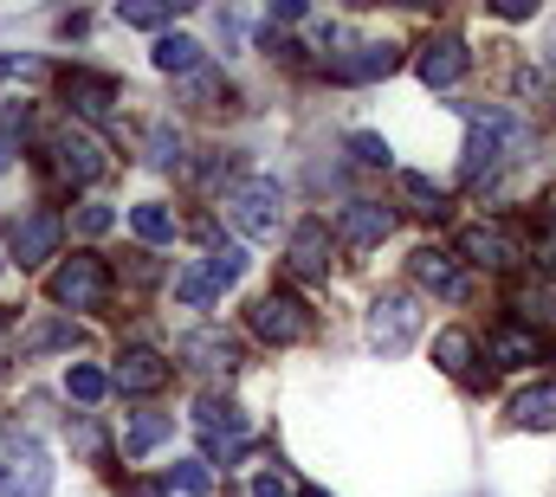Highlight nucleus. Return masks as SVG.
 I'll return each mask as SVG.
<instances>
[{
	"label": "nucleus",
	"mask_w": 556,
	"mask_h": 497,
	"mask_svg": "<svg viewBox=\"0 0 556 497\" xmlns=\"http://www.w3.org/2000/svg\"><path fill=\"white\" fill-rule=\"evenodd\" d=\"M466 124H472V142H466V162H459V181L466 188H479V181H492L505 162H518L538 136L525 117H511V111H479V104H466Z\"/></svg>",
	"instance_id": "obj_1"
},
{
	"label": "nucleus",
	"mask_w": 556,
	"mask_h": 497,
	"mask_svg": "<svg viewBox=\"0 0 556 497\" xmlns=\"http://www.w3.org/2000/svg\"><path fill=\"white\" fill-rule=\"evenodd\" d=\"M52 459L33 433H0V497H46Z\"/></svg>",
	"instance_id": "obj_2"
},
{
	"label": "nucleus",
	"mask_w": 556,
	"mask_h": 497,
	"mask_svg": "<svg viewBox=\"0 0 556 497\" xmlns=\"http://www.w3.org/2000/svg\"><path fill=\"white\" fill-rule=\"evenodd\" d=\"M227 220L247 233V240H278V207H285V194H278V181L266 175H247V181H233L227 188Z\"/></svg>",
	"instance_id": "obj_3"
},
{
	"label": "nucleus",
	"mask_w": 556,
	"mask_h": 497,
	"mask_svg": "<svg viewBox=\"0 0 556 497\" xmlns=\"http://www.w3.org/2000/svg\"><path fill=\"white\" fill-rule=\"evenodd\" d=\"M415 336H420V304L408 291H389V297L369 304V343H376L382 356H402Z\"/></svg>",
	"instance_id": "obj_4"
},
{
	"label": "nucleus",
	"mask_w": 556,
	"mask_h": 497,
	"mask_svg": "<svg viewBox=\"0 0 556 497\" xmlns=\"http://www.w3.org/2000/svg\"><path fill=\"white\" fill-rule=\"evenodd\" d=\"M104 291H111V271H104V258H91V252H78V258H65V265L52 271V304H65V310H98Z\"/></svg>",
	"instance_id": "obj_5"
},
{
	"label": "nucleus",
	"mask_w": 556,
	"mask_h": 497,
	"mask_svg": "<svg viewBox=\"0 0 556 497\" xmlns=\"http://www.w3.org/2000/svg\"><path fill=\"white\" fill-rule=\"evenodd\" d=\"M52 168H59L72 188H91V181H104L111 155H104V142H98V136H85V129H65V136L52 142Z\"/></svg>",
	"instance_id": "obj_6"
},
{
	"label": "nucleus",
	"mask_w": 556,
	"mask_h": 497,
	"mask_svg": "<svg viewBox=\"0 0 556 497\" xmlns=\"http://www.w3.org/2000/svg\"><path fill=\"white\" fill-rule=\"evenodd\" d=\"M304 330H311V317H304V304L291 291H273V297L253 304V336L260 343H298Z\"/></svg>",
	"instance_id": "obj_7"
},
{
	"label": "nucleus",
	"mask_w": 556,
	"mask_h": 497,
	"mask_svg": "<svg viewBox=\"0 0 556 497\" xmlns=\"http://www.w3.org/2000/svg\"><path fill=\"white\" fill-rule=\"evenodd\" d=\"M415 72H420V85H433V91H446V85H459L466 72H472V52H466V39H427L420 46V59H415Z\"/></svg>",
	"instance_id": "obj_8"
},
{
	"label": "nucleus",
	"mask_w": 556,
	"mask_h": 497,
	"mask_svg": "<svg viewBox=\"0 0 556 497\" xmlns=\"http://www.w3.org/2000/svg\"><path fill=\"white\" fill-rule=\"evenodd\" d=\"M408 271H415V284L420 291H433V297H446V304H459L472 284H466V271H459V258L453 252H440V246H420L415 258H408Z\"/></svg>",
	"instance_id": "obj_9"
},
{
	"label": "nucleus",
	"mask_w": 556,
	"mask_h": 497,
	"mask_svg": "<svg viewBox=\"0 0 556 497\" xmlns=\"http://www.w3.org/2000/svg\"><path fill=\"white\" fill-rule=\"evenodd\" d=\"M459 258H466V265H485V271H511V265L525 258V246H518L505 227H466V233H459Z\"/></svg>",
	"instance_id": "obj_10"
},
{
	"label": "nucleus",
	"mask_w": 556,
	"mask_h": 497,
	"mask_svg": "<svg viewBox=\"0 0 556 497\" xmlns=\"http://www.w3.org/2000/svg\"><path fill=\"white\" fill-rule=\"evenodd\" d=\"M181 362L201 369V374H233L240 369V343L227 330H188L181 336Z\"/></svg>",
	"instance_id": "obj_11"
},
{
	"label": "nucleus",
	"mask_w": 556,
	"mask_h": 497,
	"mask_svg": "<svg viewBox=\"0 0 556 497\" xmlns=\"http://www.w3.org/2000/svg\"><path fill=\"white\" fill-rule=\"evenodd\" d=\"M59 240H65V220H59L52 207H39V214H26V220L13 227V258H20V265H46V258L59 252Z\"/></svg>",
	"instance_id": "obj_12"
},
{
	"label": "nucleus",
	"mask_w": 556,
	"mask_h": 497,
	"mask_svg": "<svg viewBox=\"0 0 556 497\" xmlns=\"http://www.w3.org/2000/svg\"><path fill=\"white\" fill-rule=\"evenodd\" d=\"M285 265H291V278H330V227L304 220L285 246Z\"/></svg>",
	"instance_id": "obj_13"
},
{
	"label": "nucleus",
	"mask_w": 556,
	"mask_h": 497,
	"mask_svg": "<svg viewBox=\"0 0 556 497\" xmlns=\"http://www.w3.org/2000/svg\"><path fill=\"white\" fill-rule=\"evenodd\" d=\"M337 233H343V246L369 252V246H382V240L395 233V214H389V207H376V201H350V207H343V220H337Z\"/></svg>",
	"instance_id": "obj_14"
},
{
	"label": "nucleus",
	"mask_w": 556,
	"mask_h": 497,
	"mask_svg": "<svg viewBox=\"0 0 556 497\" xmlns=\"http://www.w3.org/2000/svg\"><path fill=\"white\" fill-rule=\"evenodd\" d=\"M538 330H525V323H498L492 336H485V362H498V369H531L538 362Z\"/></svg>",
	"instance_id": "obj_15"
},
{
	"label": "nucleus",
	"mask_w": 556,
	"mask_h": 497,
	"mask_svg": "<svg viewBox=\"0 0 556 497\" xmlns=\"http://www.w3.org/2000/svg\"><path fill=\"white\" fill-rule=\"evenodd\" d=\"M162 381H168V362H162L155 349H130V356H117V374H111L117 394H155Z\"/></svg>",
	"instance_id": "obj_16"
},
{
	"label": "nucleus",
	"mask_w": 556,
	"mask_h": 497,
	"mask_svg": "<svg viewBox=\"0 0 556 497\" xmlns=\"http://www.w3.org/2000/svg\"><path fill=\"white\" fill-rule=\"evenodd\" d=\"M395 65H402V59H395V46H356L350 59H337V65H330V78H337V85H369V78H389Z\"/></svg>",
	"instance_id": "obj_17"
},
{
	"label": "nucleus",
	"mask_w": 556,
	"mask_h": 497,
	"mask_svg": "<svg viewBox=\"0 0 556 497\" xmlns=\"http://www.w3.org/2000/svg\"><path fill=\"white\" fill-rule=\"evenodd\" d=\"M65 98H72L78 117H111V111H117V85L98 78V72H72V78H65Z\"/></svg>",
	"instance_id": "obj_18"
},
{
	"label": "nucleus",
	"mask_w": 556,
	"mask_h": 497,
	"mask_svg": "<svg viewBox=\"0 0 556 497\" xmlns=\"http://www.w3.org/2000/svg\"><path fill=\"white\" fill-rule=\"evenodd\" d=\"M511 426H525V433L556 426V374L551 381H538V387H525V394L511 400Z\"/></svg>",
	"instance_id": "obj_19"
},
{
	"label": "nucleus",
	"mask_w": 556,
	"mask_h": 497,
	"mask_svg": "<svg viewBox=\"0 0 556 497\" xmlns=\"http://www.w3.org/2000/svg\"><path fill=\"white\" fill-rule=\"evenodd\" d=\"M155 72L194 78V72H201V39H188V33H162V39H155Z\"/></svg>",
	"instance_id": "obj_20"
},
{
	"label": "nucleus",
	"mask_w": 556,
	"mask_h": 497,
	"mask_svg": "<svg viewBox=\"0 0 556 497\" xmlns=\"http://www.w3.org/2000/svg\"><path fill=\"white\" fill-rule=\"evenodd\" d=\"M130 227H137L142 246H168V240L181 233V227H175V214H168L162 201H137V207H130Z\"/></svg>",
	"instance_id": "obj_21"
},
{
	"label": "nucleus",
	"mask_w": 556,
	"mask_h": 497,
	"mask_svg": "<svg viewBox=\"0 0 556 497\" xmlns=\"http://www.w3.org/2000/svg\"><path fill=\"white\" fill-rule=\"evenodd\" d=\"M214 291H220V284H214V271H207V258H194V265H181V271H175V297H181L188 310H207V304H214Z\"/></svg>",
	"instance_id": "obj_22"
},
{
	"label": "nucleus",
	"mask_w": 556,
	"mask_h": 497,
	"mask_svg": "<svg viewBox=\"0 0 556 497\" xmlns=\"http://www.w3.org/2000/svg\"><path fill=\"white\" fill-rule=\"evenodd\" d=\"M72 343H78V323L46 317V323H33V330L20 336V356H46V349H72Z\"/></svg>",
	"instance_id": "obj_23"
},
{
	"label": "nucleus",
	"mask_w": 556,
	"mask_h": 497,
	"mask_svg": "<svg viewBox=\"0 0 556 497\" xmlns=\"http://www.w3.org/2000/svg\"><path fill=\"white\" fill-rule=\"evenodd\" d=\"M168 433H175V420H168V413H137V420H130V433H124V453L142 459V453H155Z\"/></svg>",
	"instance_id": "obj_24"
},
{
	"label": "nucleus",
	"mask_w": 556,
	"mask_h": 497,
	"mask_svg": "<svg viewBox=\"0 0 556 497\" xmlns=\"http://www.w3.org/2000/svg\"><path fill=\"white\" fill-rule=\"evenodd\" d=\"M65 394H72L78 407H98V400L111 394V374L91 369V362H72V369H65Z\"/></svg>",
	"instance_id": "obj_25"
},
{
	"label": "nucleus",
	"mask_w": 556,
	"mask_h": 497,
	"mask_svg": "<svg viewBox=\"0 0 556 497\" xmlns=\"http://www.w3.org/2000/svg\"><path fill=\"white\" fill-rule=\"evenodd\" d=\"M433 356H440L446 374H466V362H472V336H466V330H440V336H433Z\"/></svg>",
	"instance_id": "obj_26"
},
{
	"label": "nucleus",
	"mask_w": 556,
	"mask_h": 497,
	"mask_svg": "<svg viewBox=\"0 0 556 497\" xmlns=\"http://www.w3.org/2000/svg\"><path fill=\"white\" fill-rule=\"evenodd\" d=\"M117 20H124V26H142V33H155V26L175 20V7H168V0H124Z\"/></svg>",
	"instance_id": "obj_27"
},
{
	"label": "nucleus",
	"mask_w": 556,
	"mask_h": 497,
	"mask_svg": "<svg viewBox=\"0 0 556 497\" xmlns=\"http://www.w3.org/2000/svg\"><path fill=\"white\" fill-rule=\"evenodd\" d=\"M207 271H214V284H240V271H247V246L214 240V252H207Z\"/></svg>",
	"instance_id": "obj_28"
},
{
	"label": "nucleus",
	"mask_w": 556,
	"mask_h": 497,
	"mask_svg": "<svg viewBox=\"0 0 556 497\" xmlns=\"http://www.w3.org/2000/svg\"><path fill=\"white\" fill-rule=\"evenodd\" d=\"M402 194L415 201L420 214H440V207H446V194H440V188H433V175H420V168H402Z\"/></svg>",
	"instance_id": "obj_29"
},
{
	"label": "nucleus",
	"mask_w": 556,
	"mask_h": 497,
	"mask_svg": "<svg viewBox=\"0 0 556 497\" xmlns=\"http://www.w3.org/2000/svg\"><path fill=\"white\" fill-rule=\"evenodd\" d=\"M149 162H155V168H175V162H181V136L168 124H149Z\"/></svg>",
	"instance_id": "obj_30"
},
{
	"label": "nucleus",
	"mask_w": 556,
	"mask_h": 497,
	"mask_svg": "<svg viewBox=\"0 0 556 497\" xmlns=\"http://www.w3.org/2000/svg\"><path fill=\"white\" fill-rule=\"evenodd\" d=\"M168 485H175V492H188V497H207V492H214V479H207V466H201V459H181V466L168 472Z\"/></svg>",
	"instance_id": "obj_31"
},
{
	"label": "nucleus",
	"mask_w": 556,
	"mask_h": 497,
	"mask_svg": "<svg viewBox=\"0 0 556 497\" xmlns=\"http://www.w3.org/2000/svg\"><path fill=\"white\" fill-rule=\"evenodd\" d=\"M350 149H356V162H369V168H389V162H395V149H389L382 136H369V129H356Z\"/></svg>",
	"instance_id": "obj_32"
},
{
	"label": "nucleus",
	"mask_w": 556,
	"mask_h": 497,
	"mask_svg": "<svg viewBox=\"0 0 556 497\" xmlns=\"http://www.w3.org/2000/svg\"><path fill=\"white\" fill-rule=\"evenodd\" d=\"M194 420H201V426H214V433H220V426H227V433H247V420H240V413H233V407H220V400H214V394H207V400H201V407H194Z\"/></svg>",
	"instance_id": "obj_33"
},
{
	"label": "nucleus",
	"mask_w": 556,
	"mask_h": 497,
	"mask_svg": "<svg viewBox=\"0 0 556 497\" xmlns=\"http://www.w3.org/2000/svg\"><path fill=\"white\" fill-rule=\"evenodd\" d=\"M525 310H538L544 323H556V278H544V284H525V297H518Z\"/></svg>",
	"instance_id": "obj_34"
},
{
	"label": "nucleus",
	"mask_w": 556,
	"mask_h": 497,
	"mask_svg": "<svg viewBox=\"0 0 556 497\" xmlns=\"http://www.w3.org/2000/svg\"><path fill=\"white\" fill-rule=\"evenodd\" d=\"M111 227H117V214H111L104 201H91V207H78V233H85V240H98V233H111Z\"/></svg>",
	"instance_id": "obj_35"
},
{
	"label": "nucleus",
	"mask_w": 556,
	"mask_h": 497,
	"mask_svg": "<svg viewBox=\"0 0 556 497\" xmlns=\"http://www.w3.org/2000/svg\"><path fill=\"white\" fill-rule=\"evenodd\" d=\"M253 497H304V492H298L291 479H278V472H260V479H253Z\"/></svg>",
	"instance_id": "obj_36"
},
{
	"label": "nucleus",
	"mask_w": 556,
	"mask_h": 497,
	"mask_svg": "<svg viewBox=\"0 0 556 497\" xmlns=\"http://www.w3.org/2000/svg\"><path fill=\"white\" fill-rule=\"evenodd\" d=\"M511 85H518V91H525V98H538V91H544V85H551V78H544V72H531V65H518V78H511Z\"/></svg>",
	"instance_id": "obj_37"
},
{
	"label": "nucleus",
	"mask_w": 556,
	"mask_h": 497,
	"mask_svg": "<svg viewBox=\"0 0 556 497\" xmlns=\"http://www.w3.org/2000/svg\"><path fill=\"white\" fill-rule=\"evenodd\" d=\"M7 162H13V142H7V136H0V168H7Z\"/></svg>",
	"instance_id": "obj_38"
},
{
	"label": "nucleus",
	"mask_w": 556,
	"mask_h": 497,
	"mask_svg": "<svg viewBox=\"0 0 556 497\" xmlns=\"http://www.w3.org/2000/svg\"><path fill=\"white\" fill-rule=\"evenodd\" d=\"M551 72H556V33H551Z\"/></svg>",
	"instance_id": "obj_39"
},
{
	"label": "nucleus",
	"mask_w": 556,
	"mask_h": 497,
	"mask_svg": "<svg viewBox=\"0 0 556 497\" xmlns=\"http://www.w3.org/2000/svg\"><path fill=\"white\" fill-rule=\"evenodd\" d=\"M304 497H330V492H304Z\"/></svg>",
	"instance_id": "obj_40"
},
{
	"label": "nucleus",
	"mask_w": 556,
	"mask_h": 497,
	"mask_svg": "<svg viewBox=\"0 0 556 497\" xmlns=\"http://www.w3.org/2000/svg\"><path fill=\"white\" fill-rule=\"evenodd\" d=\"M0 336H7V330H0Z\"/></svg>",
	"instance_id": "obj_41"
}]
</instances>
